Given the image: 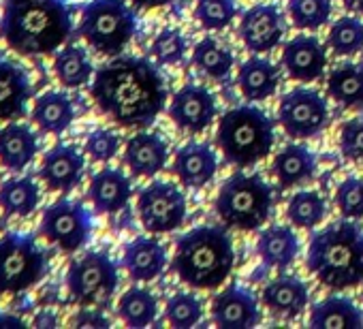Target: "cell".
Here are the masks:
<instances>
[{
  "mask_svg": "<svg viewBox=\"0 0 363 329\" xmlns=\"http://www.w3.org/2000/svg\"><path fill=\"white\" fill-rule=\"evenodd\" d=\"M86 169V158L84 154L69 143H56L50 147L41 160L39 178L45 182V186L52 193H71L79 186Z\"/></svg>",
  "mask_w": 363,
  "mask_h": 329,
  "instance_id": "15",
  "label": "cell"
},
{
  "mask_svg": "<svg viewBox=\"0 0 363 329\" xmlns=\"http://www.w3.org/2000/svg\"><path fill=\"white\" fill-rule=\"evenodd\" d=\"M235 248L227 225H201L175 242L173 272L177 278L201 291L218 289L233 272Z\"/></svg>",
  "mask_w": 363,
  "mask_h": 329,
  "instance_id": "3",
  "label": "cell"
},
{
  "mask_svg": "<svg viewBox=\"0 0 363 329\" xmlns=\"http://www.w3.org/2000/svg\"><path fill=\"white\" fill-rule=\"evenodd\" d=\"M310 327L314 329H359L363 327V314L348 297H327L318 301L310 312Z\"/></svg>",
  "mask_w": 363,
  "mask_h": 329,
  "instance_id": "29",
  "label": "cell"
},
{
  "mask_svg": "<svg viewBox=\"0 0 363 329\" xmlns=\"http://www.w3.org/2000/svg\"><path fill=\"white\" fill-rule=\"evenodd\" d=\"M361 297H363V286H361Z\"/></svg>",
  "mask_w": 363,
  "mask_h": 329,
  "instance_id": "49",
  "label": "cell"
},
{
  "mask_svg": "<svg viewBox=\"0 0 363 329\" xmlns=\"http://www.w3.org/2000/svg\"><path fill=\"white\" fill-rule=\"evenodd\" d=\"M342 3H344V7H346V9L363 13V0H342Z\"/></svg>",
  "mask_w": 363,
  "mask_h": 329,
  "instance_id": "47",
  "label": "cell"
},
{
  "mask_svg": "<svg viewBox=\"0 0 363 329\" xmlns=\"http://www.w3.org/2000/svg\"><path fill=\"white\" fill-rule=\"evenodd\" d=\"M41 203V189L33 176L9 178L0 184V210L7 216H30Z\"/></svg>",
  "mask_w": 363,
  "mask_h": 329,
  "instance_id": "30",
  "label": "cell"
},
{
  "mask_svg": "<svg viewBox=\"0 0 363 329\" xmlns=\"http://www.w3.org/2000/svg\"><path fill=\"white\" fill-rule=\"evenodd\" d=\"M218 172V156L210 143L189 141L175 152L173 174L179 184L186 189H203L208 186Z\"/></svg>",
  "mask_w": 363,
  "mask_h": 329,
  "instance_id": "17",
  "label": "cell"
},
{
  "mask_svg": "<svg viewBox=\"0 0 363 329\" xmlns=\"http://www.w3.org/2000/svg\"><path fill=\"white\" fill-rule=\"evenodd\" d=\"M335 206L344 218H363V178H346L335 191Z\"/></svg>",
  "mask_w": 363,
  "mask_h": 329,
  "instance_id": "41",
  "label": "cell"
},
{
  "mask_svg": "<svg viewBox=\"0 0 363 329\" xmlns=\"http://www.w3.org/2000/svg\"><path fill=\"white\" fill-rule=\"evenodd\" d=\"M41 233L62 252H77L90 242L92 214L84 208L82 201L58 199L43 210Z\"/></svg>",
  "mask_w": 363,
  "mask_h": 329,
  "instance_id": "10",
  "label": "cell"
},
{
  "mask_svg": "<svg viewBox=\"0 0 363 329\" xmlns=\"http://www.w3.org/2000/svg\"><path fill=\"white\" fill-rule=\"evenodd\" d=\"M133 195L130 180L113 167L96 172L88 186V197L99 214H118L122 212Z\"/></svg>",
  "mask_w": 363,
  "mask_h": 329,
  "instance_id": "22",
  "label": "cell"
},
{
  "mask_svg": "<svg viewBox=\"0 0 363 329\" xmlns=\"http://www.w3.org/2000/svg\"><path fill=\"white\" fill-rule=\"evenodd\" d=\"M272 172L278 178L282 189H293L306 180H312L316 174V156L306 145H284L272 164Z\"/></svg>",
  "mask_w": 363,
  "mask_h": 329,
  "instance_id": "28",
  "label": "cell"
},
{
  "mask_svg": "<svg viewBox=\"0 0 363 329\" xmlns=\"http://www.w3.org/2000/svg\"><path fill=\"white\" fill-rule=\"evenodd\" d=\"M263 303L276 314L284 318L299 316L310 301V291L308 284L291 274H282L274 280H269L261 293Z\"/></svg>",
  "mask_w": 363,
  "mask_h": 329,
  "instance_id": "23",
  "label": "cell"
},
{
  "mask_svg": "<svg viewBox=\"0 0 363 329\" xmlns=\"http://www.w3.org/2000/svg\"><path fill=\"white\" fill-rule=\"evenodd\" d=\"M169 118L179 130L191 135L203 133L216 118V99L208 88L186 84L173 94L169 103Z\"/></svg>",
  "mask_w": 363,
  "mask_h": 329,
  "instance_id": "13",
  "label": "cell"
},
{
  "mask_svg": "<svg viewBox=\"0 0 363 329\" xmlns=\"http://www.w3.org/2000/svg\"><path fill=\"white\" fill-rule=\"evenodd\" d=\"M274 122L255 105L233 107L218 120L216 143L225 160L235 167L244 169L267 158L274 147Z\"/></svg>",
  "mask_w": 363,
  "mask_h": 329,
  "instance_id": "5",
  "label": "cell"
},
{
  "mask_svg": "<svg viewBox=\"0 0 363 329\" xmlns=\"http://www.w3.org/2000/svg\"><path fill=\"white\" fill-rule=\"evenodd\" d=\"M218 218L238 231H255L267 223L274 210V191L259 174H233L216 195Z\"/></svg>",
  "mask_w": 363,
  "mask_h": 329,
  "instance_id": "6",
  "label": "cell"
},
{
  "mask_svg": "<svg viewBox=\"0 0 363 329\" xmlns=\"http://www.w3.org/2000/svg\"><path fill=\"white\" fill-rule=\"evenodd\" d=\"M48 274V252L33 233L0 235V295H20Z\"/></svg>",
  "mask_w": 363,
  "mask_h": 329,
  "instance_id": "8",
  "label": "cell"
},
{
  "mask_svg": "<svg viewBox=\"0 0 363 329\" xmlns=\"http://www.w3.org/2000/svg\"><path fill=\"white\" fill-rule=\"evenodd\" d=\"M186 39L177 28H162L152 41L150 54L164 67H175L186 56Z\"/></svg>",
  "mask_w": 363,
  "mask_h": 329,
  "instance_id": "40",
  "label": "cell"
},
{
  "mask_svg": "<svg viewBox=\"0 0 363 329\" xmlns=\"http://www.w3.org/2000/svg\"><path fill=\"white\" fill-rule=\"evenodd\" d=\"M282 67L291 79L297 82H316L327 67L325 45L312 35H297L286 41L282 50Z\"/></svg>",
  "mask_w": 363,
  "mask_h": 329,
  "instance_id": "18",
  "label": "cell"
},
{
  "mask_svg": "<svg viewBox=\"0 0 363 329\" xmlns=\"http://www.w3.org/2000/svg\"><path fill=\"white\" fill-rule=\"evenodd\" d=\"M212 318L220 329H250L259 325L261 310L255 293L242 284H229L212 299Z\"/></svg>",
  "mask_w": 363,
  "mask_h": 329,
  "instance_id": "16",
  "label": "cell"
},
{
  "mask_svg": "<svg viewBox=\"0 0 363 329\" xmlns=\"http://www.w3.org/2000/svg\"><path fill=\"white\" fill-rule=\"evenodd\" d=\"M299 248H301L299 238L291 227L274 225V227H267L259 233L257 255L261 257L265 267L286 269L289 265L295 263Z\"/></svg>",
  "mask_w": 363,
  "mask_h": 329,
  "instance_id": "26",
  "label": "cell"
},
{
  "mask_svg": "<svg viewBox=\"0 0 363 329\" xmlns=\"http://www.w3.org/2000/svg\"><path fill=\"white\" fill-rule=\"evenodd\" d=\"M164 265H167V252L156 238L139 235L124 246L122 267L135 282H150L158 278Z\"/></svg>",
  "mask_w": 363,
  "mask_h": 329,
  "instance_id": "21",
  "label": "cell"
},
{
  "mask_svg": "<svg viewBox=\"0 0 363 329\" xmlns=\"http://www.w3.org/2000/svg\"><path fill=\"white\" fill-rule=\"evenodd\" d=\"M137 214L147 233H171L186 221V195L173 182L156 180L139 193Z\"/></svg>",
  "mask_w": 363,
  "mask_h": 329,
  "instance_id": "11",
  "label": "cell"
},
{
  "mask_svg": "<svg viewBox=\"0 0 363 329\" xmlns=\"http://www.w3.org/2000/svg\"><path fill=\"white\" fill-rule=\"evenodd\" d=\"M289 16L299 30H318L331 20V0H289Z\"/></svg>",
  "mask_w": 363,
  "mask_h": 329,
  "instance_id": "37",
  "label": "cell"
},
{
  "mask_svg": "<svg viewBox=\"0 0 363 329\" xmlns=\"http://www.w3.org/2000/svg\"><path fill=\"white\" fill-rule=\"evenodd\" d=\"M39 139L28 124L11 122L0 128V164L9 172H24L37 158Z\"/></svg>",
  "mask_w": 363,
  "mask_h": 329,
  "instance_id": "24",
  "label": "cell"
},
{
  "mask_svg": "<svg viewBox=\"0 0 363 329\" xmlns=\"http://www.w3.org/2000/svg\"><path fill=\"white\" fill-rule=\"evenodd\" d=\"M238 18L235 0H197L195 20L206 30H225Z\"/></svg>",
  "mask_w": 363,
  "mask_h": 329,
  "instance_id": "39",
  "label": "cell"
},
{
  "mask_svg": "<svg viewBox=\"0 0 363 329\" xmlns=\"http://www.w3.org/2000/svg\"><path fill=\"white\" fill-rule=\"evenodd\" d=\"M130 3L137 7V9H158V7H167L175 0H130Z\"/></svg>",
  "mask_w": 363,
  "mask_h": 329,
  "instance_id": "46",
  "label": "cell"
},
{
  "mask_svg": "<svg viewBox=\"0 0 363 329\" xmlns=\"http://www.w3.org/2000/svg\"><path fill=\"white\" fill-rule=\"evenodd\" d=\"M340 152L348 160H363V116H357L342 124Z\"/></svg>",
  "mask_w": 363,
  "mask_h": 329,
  "instance_id": "43",
  "label": "cell"
},
{
  "mask_svg": "<svg viewBox=\"0 0 363 329\" xmlns=\"http://www.w3.org/2000/svg\"><path fill=\"white\" fill-rule=\"evenodd\" d=\"M137 30L135 11L124 0H92L82 9L79 37L103 56H120Z\"/></svg>",
  "mask_w": 363,
  "mask_h": 329,
  "instance_id": "7",
  "label": "cell"
},
{
  "mask_svg": "<svg viewBox=\"0 0 363 329\" xmlns=\"http://www.w3.org/2000/svg\"><path fill=\"white\" fill-rule=\"evenodd\" d=\"M158 299L152 291L141 286L126 289L118 299V316L130 329H143L156 320Z\"/></svg>",
  "mask_w": 363,
  "mask_h": 329,
  "instance_id": "32",
  "label": "cell"
},
{
  "mask_svg": "<svg viewBox=\"0 0 363 329\" xmlns=\"http://www.w3.org/2000/svg\"><path fill=\"white\" fill-rule=\"evenodd\" d=\"M120 282L116 261L103 250L73 259L67 269V291L79 306H101L111 299Z\"/></svg>",
  "mask_w": 363,
  "mask_h": 329,
  "instance_id": "9",
  "label": "cell"
},
{
  "mask_svg": "<svg viewBox=\"0 0 363 329\" xmlns=\"http://www.w3.org/2000/svg\"><path fill=\"white\" fill-rule=\"evenodd\" d=\"M73 35L67 0H5L0 37L22 56L58 52Z\"/></svg>",
  "mask_w": 363,
  "mask_h": 329,
  "instance_id": "2",
  "label": "cell"
},
{
  "mask_svg": "<svg viewBox=\"0 0 363 329\" xmlns=\"http://www.w3.org/2000/svg\"><path fill=\"white\" fill-rule=\"evenodd\" d=\"M33 96V82L28 73L13 60L0 54V120H18L26 113Z\"/></svg>",
  "mask_w": 363,
  "mask_h": 329,
  "instance_id": "20",
  "label": "cell"
},
{
  "mask_svg": "<svg viewBox=\"0 0 363 329\" xmlns=\"http://www.w3.org/2000/svg\"><path fill=\"white\" fill-rule=\"evenodd\" d=\"M240 37L248 52L267 54L276 50L284 37V18L276 5L259 3L250 7L240 22Z\"/></svg>",
  "mask_w": 363,
  "mask_h": 329,
  "instance_id": "14",
  "label": "cell"
},
{
  "mask_svg": "<svg viewBox=\"0 0 363 329\" xmlns=\"http://www.w3.org/2000/svg\"><path fill=\"white\" fill-rule=\"evenodd\" d=\"M169 158L167 141L156 133H137L124 145V164L135 178H154Z\"/></svg>",
  "mask_w": 363,
  "mask_h": 329,
  "instance_id": "19",
  "label": "cell"
},
{
  "mask_svg": "<svg viewBox=\"0 0 363 329\" xmlns=\"http://www.w3.org/2000/svg\"><path fill=\"white\" fill-rule=\"evenodd\" d=\"M238 86L250 103H259L276 94L280 86V69L265 58L252 56L238 71Z\"/></svg>",
  "mask_w": 363,
  "mask_h": 329,
  "instance_id": "27",
  "label": "cell"
},
{
  "mask_svg": "<svg viewBox=\"0 0 363 329\" xmlns=\"http://www.w3.org/2000/svg\"><path fill=\"white\" fill-rule=\"evenodd\" d=\"M54 73L65 88H82L94 77V67L84 48L65 45L54 56Z\"/></svg>",
  "mask_w": 363,
  "mask_h": 329,
  "instance_id": "33",
  "label": "cell"
},
{
  "mask_svg": "<svg viewBox=\"0 0 363 329\" xmlns=\"http://www.w3.org/2000/svg\"><path fill=\"white\" fill-rule=\"evenodd\" d=\"M120 152V137L109 128H94L86 137V154L94 162H107Z\"/></svg>",
  "mask_w": 363,
  "mask_h": 329,
  "instance_id": "42",
  "label": "cell"
},
{
  "mask_svg": "<svg viewBox=\"0 0 363 329\" xmlns=\"http://www.w3.org/2000/svg\"><path fill=\"white\" fill-rule=\"evenodd\" d=\"M329 96L344 109L363 107V67L354 62H344L329 73L327 79Z\"/></svg>",
  "mask_w": 363,
  "mask_h": 329,
  "instance_id": "31",
  "label": "cell"
},
{
  "mask_svg": "<svg viewBox=\"0 0 363 329\" xmlns=\"http://www.w3.org/2000/svg\"><path fill=\"white\" fill-rule=\"evenodd\" d=\"M90 94L96 107L124 128H145L167 107L162 73L139 56H113L99 67Z\"/></svg>",
  "mask_w": 363,
  "mask_h": 329,
  "instance_id": "1",
  "label": "cell"
},
{
  "mask_svg": "<svg viewBox=\"0 0 363 329\" xmlns=\"http://www.w3.org/2000/svg\"><path fill=\"white\" fill-rule=\"evenodd\" d=\"M193 65L212 79H227L233 71V54L216 39H201L193 50Z\"/></svg>",
  "mask_w": 363,
  "mask_h": 329,
  "instance_id": "34",
  "label": "cell"
},
{
  "mask_svg": "<svg viewBox=\"0 0 363 329\" xmlns=\"http://www.w3.org/2000/svg\"><path fill=\"white\" fill-rule=\"evenodd\" d=\"M327 45L335 56H354L363 50V22L352 16H344L331 24Z\"/></svg>",
  "mask_w": 363,
  "mask_h": 329,
  "instance_id": "36",
  "label": "cell"
},
{
  "mask_svg": "<svg viewBox=\"0 0 363 329\" xmlns=\"http://www.w3.org/2000/svg\"><path fill=\"white\" fill-rule=\"evenodd\" d=\"M33 124L45 135H60L65 133L73 120H75V105L67 92L50 90L37 96L33 111H30Z\"/></svg>",
  "mask_w": 363,
  "mask_h": 329,
  "instance_id": "25",
  "label": "cell"
},
{
  "mask_svg": "<svg viewBox=\"0 0 363 329\" xmlns=\"http://www.w3.org/2000/svg\"><path fill=\"white\" fill-rule=\"evenodd\" d=\"M327 216V203L316 191H299L291 197L286 206V218L293 227L314 229Z\"/></svg>",
  "mask_w": 363,
  "mask_h": 329,
  "instance_id": "35",
  "label": "cell"
},
{
  "mask_svg": "<svg viewBox=\"0 0 363 329\" xmlns=\"http://www.w3.org/2000/svg\"><path fill=\"white\" fill-rule=\"evenodd\" d=\"M56 325H58V316L54 310H41L33 318V327H39V329H52Z\"/></svg>",
  "mask_w": 363,
  "mask_h": 329,
  "instance_id": "45",
  "label": "cell"
},
{
  "mask_svg": "<svg viewBox=\"0 0 363 329\" xmlns=\"http://www.w3.org/2000/svg\"><path fill=\"white\" fill-rule=\"evenodd\" d=\"M0 325H24V320L22 318H18V316H11V314H0Z\"/></svg>",
  "mask_w": 363,
  "mask_h": 329,
  "instance_id": "48",
  "label": "cell"
},
{
  "mask_svg": "<svg viewBox=\"0 0 363 329\" xmlns=\"http://www.w3.org/2000/svg\"><path fill=\"white\" fill-rule=\"evenodd\" d=\"M308 272L325 286L344 291L363 282V229L350 218L316 231L308 246Z\"/></svg>",
  "mask_w": 363,
  "mask_h": 329,
  "instance_id": "4",
  "label": "cell"
},
{
  "mask_svg": "<svg viewBox=\"0 0 363 329\" xmlns=\"http://www.w3.org/2000/svg\"><path fill=\"white\" fill-rule=\"evenodd\" d=\"M164 316L167 323L175 329H191L203 316L201 299L193 293H175L173 297L167 299Z\"/></svg>",
  "mask_w": 363,
  "mask_h": 329,
  "instance_id": "38",
  "label": "cell"
},
{
  "mask_svg": "<svg viewBox=\"0 0 363 329\" xmlns=\"http://www.w3.org/2000/svg\"><path fill=\"white\" fill-rule=\"evenodd\" d=\"M73 325L75 327H90V329H105L109 327V318L99 312V310H79L75 316H73Z\"/></svg>",
  "mask_w": 363,
  "mask_h": 329,
  "instance_id": "44",
  "label": "cell"
},
{
  "mask_svg": "<svg viewBox=\"0 0 363 329\" xmlns=\"http://www.w3.org/2000/svg\"><path fill=\"white\" fill-rule=\"evenodd\" d=\"M327 101L310 88H295L280 99L278 122L293 139H308L329 126Z\"/></svg>",
  "mask_w": 363,
  "mask_h": 329,
  "instance_id": "12",
  "label": "cell"
}]
</instances>
